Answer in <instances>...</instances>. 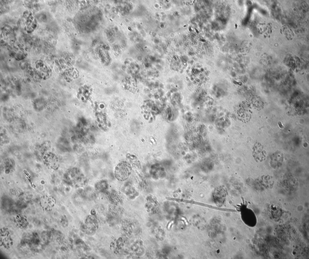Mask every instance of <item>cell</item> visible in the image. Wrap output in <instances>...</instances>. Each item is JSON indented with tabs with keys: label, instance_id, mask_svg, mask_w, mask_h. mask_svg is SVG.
Segmentation results:
<instances>
[{
	"label": "cell",
	"instance_id": "cell-4",
	"mask_svg": "<svg viewBox=\"0 0 309 259\" xmlns=\"http://www.w3.org/2000/svg\"><path fill=\"white\" fill-rule=\"evenodd\" d=\"M9 233L6 229H2L1 231V242L6 248L10 246L12 241Z\"/></svg>",
	"mask_w": 309,
	"mask_h": 259
},
{
	"label": "cell",
	"instance_id": "cell-9",
	"mask_svg": "<svg viewBox=\"0 0 309 259\" xmlns=\"http://www.w3.org/2000/svg\"><path fill=\"white\" fill-rule=\"evenodd\" d=\"M174 222V221L172 220L170 221L168 224L167 226V228L168 229H169L171 227L172 225L173 224Z\"/></svg>",
	"mask_w": 309,
	"mask_h": 259
},
{
	"label": "cell",
	"instance_id": "cell-5",
	"mask_svg": "<svg viewBox=\"0 0 309 259\" xmlns=\"http://www.w3.org/2000/svg\"><path fill=\"white\" fill-rule=\"evenodd\" d=\"M85 224L88 228L93 231L96 230L98 227L97 220L94 215L88 216L85 220Z\"/></svg>",
	"mask_w": 309,
	"mask_h": 259
},
{
	"label": "cell",
	"instance_id": "cell-2",
	"mask_svg": "<svg viewBox=\"0 0 309 259\" xmlns=\"http://www.w3.org/2000/svg\"><path fill=\"white\" fill-rule=\"evenodd\" d=\"M69 180L75 187H82L87 183V179L78 168L72 169L69 172Z\"/></svg>",
	"mask_w": 309,
	"mask_h": 259
},
{
	"label": "cell",
	"instance_id": "cell-6",
	"mask_svg": "<svg viewBox=\"0 0 309 259\" xmlns=\"http://www.w3.org/2000/svg\"><path fill=\"white\" fill-rule=\"evenodd\" d=\"M258 30L260 34L266 36H268L271 32V27L269 24L262 23L258 26Z\"/></svg>",
	"mask_w": 309,
	"mask_h": 259
},
{
	"label": "cell",
	"instance_id": "cell-10",
	"mask_svg": "<svg viewBox=\"0 0 309 259\" xmlns=\"http://www.w3.org/2000/svg\"><path fill=\"white\" fill-rule=\"evenodd\" d=\"M110 21H111V22H112V21H113V20H112V19H110Z\"/></svg>",
	"mask_w": 309,
	"mask_h": 259
},
{
	"label": "cell",
	"instance_id": "cell-3",
	"mask_svg": "<svg viewBox=\"0 0 309 259\" xmlns=\"http://www.w3.org/2000/svg\"><path fill=\"white\" fill-rule=\"evenodd\" d=\"M55 202L53 197L51 196H45L43 197L41 201V205L43 208L46 211L51 209Z\"/></svg>",
	"mask_w": 309,
	"mask_h": 259
},
{
	"label": "cell",
	"instance_id": "cell-1",
	"mask_svg": "<svg viewBox=\"0 0 309 259\" xmlns=\"http://www.w3.org/2000/svg\"><path fill=\"white\" fill-rule=\"evenodd\" d=\"M132 167L129 163L126 162H122L118 163L114 170L115 178L120 181L127 180L130 175Z\"/></svg>",
	"mask_w": 309,
	"mask_h": 259
},
{
	"label": "cell",
	"instance_id": "cell-8",
	"mask_svg": "<svg viewBox=\"0 0 309 259\" xmlns=\"http://www.w3.org/2000/svg\"><path fill=\"white\" fill-rule=\"evenodd\" d=\"M97 189L100 191H103L107 188V184L105 181H102L97 183L96 185Z\"/></svg>",
	"mask_w": 309,
	"mask_h": 259
},
{
	"label": "cell",
	"instance_id": "cell-7",
	"mask_svg": "<svg viewBox=\"0 0 309 259\" xmlns=\"http://www.w3.org/2000/svg\"><path fill=\"white\" fill-rule=\"evenodd\" d=\"M282 31L288 40H291L294 36V34L290 27L288 25H285L282 28Z\"/></svg>",
	"mask_w": 309,
	"mask_h": 259
}]
</instances>
